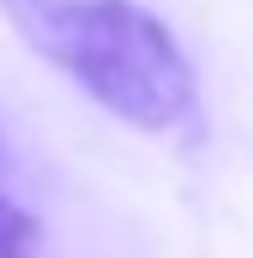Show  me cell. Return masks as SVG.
<instances>
[{
  "label": "cell",
  "mask_w": 253,
  "mask_h": 258,
  "mask_svg": "<svg viewBox=\"0 0 253 258\" xmlns=\"http://www.w3.org/2000/svg\"><path fill=\"white\" fill-rule=\"evenodd\" d=\"M0 11L116 121L164 137L195 116L190 58L137 0H0Z\"/></svg>",
  "instance_id": "1"
},
{
  "label": "cell",
  "mask_w": 253,
  "mask_h": 258,
  "mask_svg": "<svg viewBox=\"0 0 253 258\" xmlns=\"http://www.w3.org/2000/svg\"><path fill=\"white\" fill-rule=\"evenodd\" d=\"M42 242V227L32 211H21L11 195H0V258H32Z\"/></svg>",
  "instance_id": "2"
}]
</instances>
